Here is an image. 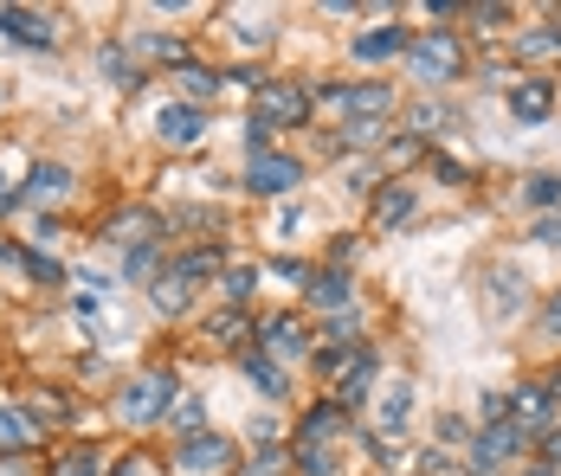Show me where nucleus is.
I'll return each mask as SVG.
<instances>
[{
  "mask_svg": "<svg viewBox=\"0 0 561 476\" xmlns=\"http://www.w3.org/2000/svg\"><path fill=\"white\" fill-rule=\"evenodd\" d=\"M407 65H413V78L446 84V78H458V71H465V39H458L451 26H433V33L407 39Z\"/></svg>",
  "mask_w": 561,
  "mask_h": 476,
  "instance_id": "1",
  "label": "nucleus"
},
{
  "mask_svg": "<svg viewBox=\"0 0 561 476\" xmlns=\"http://www.w3.org/2000/svg\"><path fill=\"white\" fill-rule=\"evenodd\" d=\"M310 116V91L297 78H259V97H252V123L265 129H290Z\"/></svg>",
  "mask_w": 561,
  "mask_h": 476,
  "instance_id": "2",
  "label": "nucleus"
},
{
  "mask_svg": "<svg viewBox=\"0 0 561 476\" xmlns=\"http://www.w3.org/2000/svg\"><path fill=\"white\" fill-rule=\"evenodd\" d=\"M169 406H174V373H136V380L116 393V413H123L129 425L169 419Z\"/></svg>",
  "mask_w": 561,
  "mask_h": 476,
  "instance_id": "3",
  "label": "nucleus"
},
{
  "mask_svg": "<svg viewBox=\"0 0 561 476\" xmlns=\"http://www.w3.org/2000/svg\"><path fill=\"white\" fill-rule=\"evenodd\" d=\"M310 104H342L348 109V129H362V123H381L393 109V91L388 84H323Z\"/></svg>",
  "mask_w": 561,
  "mask_h": 476,
  "instance_id": "4",
  "label": "nucleus"
},
{
  "mask_svg": "<svg viewBox=\"0 0 561 476\" xmlns=\"http://www.w3.org/2000/svg\"><path fill=\"white\" fill-rule=\"evenodd\" d=\"M556 386L549 380H523L516 393H504V419L516 425V431H549L556 425Z\"/></svg>",
  "mask_w": 561,
  "mask_h": 476,
  "instance_id": "5",
  "label": "nucleus"
},
{
  "mask_svg": "<svg viewBox=\"0 0 561 476\" xmlns=\"http://www.w3.org/2000/svg\"><path fill=\"white\" fill-rule=\"evenodd\" d=\"M523 444H529V431H516L510 419H491L478 438H471V471H497V464H504V457H516Z\"/></svg>",
  "mask_w": 561,
  "mask_h": 476,
  "instance_id": "6",
  "label": "nucleus"
},
{
  "mask_svg": "<svg viewBox=\"0 0 561 476\" xmlns=\"http://www.w3.org/2000/svg\"><path fill=\"white\" fill-rule=\"evenodd\" d=\"M0 33L20 39V46H33V53L58 46V20L53 13H33V7H0Z\"/></svg>",
  "mask_w": 561,
  "mask_h": 476,
  "instance_id": "7",
  "label": "nucleus"
},
{
  "mask_svg": "<svg viewBox=\"0 0 561 476\" xmlns=\"http://www.w3.org/2000/svg\"><path fill=\"white\" fill-rule=\"evenodd\" d=\"M297 181H304V161L297 155H252V167H245L252 194H290Z\"/></svg>",
  "mask_w": 561,
  "mask_h": 476,
  "instance_id": "8",
  "label": "nucleus"
},
{
  "mask_svg": "<svg viewBox=\"0 0 561 476\" xmlns=\"http://www.w3.org/2000/svg\"><path fill=\"white\" fill-rule=\"evenodd\" d=\"M556 109V78H516L510 84V116L516 123H542Z\"/></svg>",
  "mask_w": 561,
  "mask_h": 476,
  "instance_id": "9",
  "label": "nucleus"
},
{
  "mask_svg": "<svg viewBox=\"0 0 561 476\" xmlns=\"http://www.w3.org/2000/svg\"><path fill=\"white\" fill-rule=\"evenodd\" d=\"M304 297H310V310H330V316H348V310H355V283H348L342 270L304 277Z\"/></svg>",
  "mask_w": 561,
  "mask_h": 476,
  "instance_id": "10",
  "label": "nucleus"
},
{
  "mask_svg": "<svg viewBox=\"0 0 561 476\" xmlns=\"http://www.w3.org/2000/svg\"><path fill=\"white\" fill-rule=\"evenodd\" d=\"M156 136H162L169 149H194V142L207 136V116H201L194 104H169L162 116H156Z\"/></svg>",
  "mask_w": 561,
  "mask_h": 476,
  "instance_id": "11",
  "label": "nucleus"
},
{
  "mask_svg": "<svg viewBox=\"0 0 561 476\" xmlns=\"http://www.w3.org/2000/svg\"><path fill=\"white\" fill-rule=\"evenodd\" d=\"M259 355H272V361H304L310 355V328L297 316H272L265 322V348Z\"/></svg>",
  "mask_w": 561,
  "mask_h": 476,
  "instance_id": "12",
  "label": "nucleus"
},
{
  "mask_svg": "<svg viewBox=\"0 0 561 476\" xmlns=\"http://www.w3.org/2000/svg\"><path fill=\"white\" fill-rule=\"evenodd\" d=\"M181 464L187 471H232V444L214 438V431H187L181 438Z\"/></svg>",
  "mask_w": 561,
  "mask_h": 476,
  "instance_id": "13",
  "label": "nucleus"
},
{
  "mask_svg": "<svg viewBox=\"0 0 561 476\" xmlns=\"http://www.w3.org/2000/svg\"><path fill=\"white\" fill-rule=\"evenodd\" d=\"M342 425H348V406H342V399H323V406H310V413H304L297 444H336Z\"/></svg>",
  "mask_w": 561,
  "mask_h": 476,
  "instance_id": "14",
  "label": "nucleus"
},
{
  "mask_svg": "<svg viewBox=\"0 0 561 476\" xmlns=\"http://www.w3.org/2000/svg\"><path fill=\"white\" fill-rule=\"evenodd\" d=\"M39 444V419L26 406H0V457H20Z\"/></svg>",
  "mask_w": 561,
  "mask_h": 476,
  "instance_id": "15",
  "label": "nucleus"
},
{
  "mask_svg": "<svg viewBox=\"0 0 561 476\" xmlns=\"http://www.w3.org/2000/svg\"><path fill=\"white\" fill-rule=\"evenodd\" d=\"M407 419H413V380H393L388 393H381V444L393 451V438L407 431Z\"/></svg>",
  "mask_w": 561,
  "mask_h": 476,
  "instance_id": "16",
  "label": "nucleus"
},
{
  "mask_svg": "<svg viewBox=\"0 0 561 476\" xmlns=\"http://www.w3.org/2000/svg\"><path fill=\"white\" fill-rule=\"evenodd\" d=\"M239 368H245V380H252V386H259L265 399H284V393H290L284 368L272 361V355H259V348H245V355H239Z\"/></svg>",
  "mask_w": 561,
  "mask_h": 476,
  "instance_id": "17",
  "label": "nucleus"
},
{
  "mask_svg": "<svg viewBox=\"0 0 561 476\" xmlns=\"http://www.w3.org/2000/svg\"><path fill=\"white\" fill-rule=\"evenodd\" d=\"M65 194H71V167H58V161H39L20 187V200H65Z\"/></svg>",
  "mask_w": 561,
  "mask_h": 476,
  "instance_id": "18",
  "label": "nucleus"
},
{
  "mask_svg": "<svg viewBox=\"0 0 561 476\" xmlns=\"http://www.w3.org/2000/svg\"><path fill=\"white\" fill-rule=\"evenodd\" d=\"M393 53H407V26H375V33L355 39V58H362V65H381V58H393Z\"/></svg>",
  "mask_w": 561,
  "mask_h": 476,
  "instance_id": "19",
  "label": "nucleus"
},
{
  "mask_svg": "<svg viewBox=\"0 0 561 476\" xmlns=\"http://www.w3.org/2000/svg\"><path fill=\"white\" fill-rule=\"evenodd\" d=\"M174 78H181V97H187V104H214V97H220V71H214V65H194V58H187Z\"/></svg>",
  "mask_w": 561,
  "mask_h": 476,
  "instance_id": "20",
  "label": "nucleus"
},
{
  "mask_svg": "<svg viewBox=\"0 0 561 476\" xmlns=\"http://www.w3.org/2000/svg\"><path fill=\"white\" fill-rule=\"evenodd\" d=\"M375 368H381V361H375V348H355V355H348V368L336 373V380H342V406H355V399L368 393V380H375Z\"/></svg>",
  "mask_w": 561,
  "mask_h": 476,
  "instance_id": "21",
  "label": "nucleus"
},
{
  "mask_svg": "<svg viewBox=\"0 0 561 476\" xmlns=\"http://www.w3.org/2000/svg\"><path fill=\"white\" fill-rule=\"evenodd\" d=\"M407 219H413V187H407V181L381 187V194H375V225H407Z\"/></svg>",
  "mask_w": 561,
  "mask_h": 476,
  "instance_id": "22",
  "label": "nucleus"
},
{
  "mask_svg": "<svg viewBox=\"0 0 561 476\" xmlns=\"http://www.w3.org/2000/svg\"><path fill=\"white\" fill-rule=\"evenodd\" d=\"M53 476H104V451L98 444H71L53 457Z\"/></svg>",
  "mask_w": 561,
  "mask_h": 476,
  "instance_id": "23",
  "label": "nucleus"
},
{
  "mask_svg": "<svg viewBox=\"0 0 561 476\" xmlns=\"http://www.w3.org/2000/svg\"><path fill=\"white\" fill-rule=\"evenodd\" d=\"M169 277H181V283L194 290L201 277H220V252H214V245H201V252H187V258H174V265H169Z\"/></svg>",
  "mask_w": 561,
  "mask_h": 476,
  "instance_id": "24",
  "label": "nucleus"
},
{
  "mask_svg": "<svg viewBox=\"0 0 561 476\" xmlns=\"http://www.w3.org/2000/svg\"><path fill=\"white\" fill-rule=\"evenodd\" d=\"M245 335H252V322L239 316V310H220V316H214V341H220V348H239V355H245Z\"/></svg>",
  "mask_w": 561,
  "mask_h": 476,
  "instance_id": "25",
  "label": "nucleus"
},
{
  "mask_svg": "<svg viewBox=\"0 0 561 476\" xmlns=\"http://www.w3.org/2000/svg\"><path fill=\"white\" fill-rule=\"evenodd\" d=\"M297 471L304 476H336V444H297Z\"/></svg>",
  "mask_w": 561,
  "mask_h": 476,
  "instance_id": "26",
  "label": "nucleus"
},
{
  "mask_svg": "<svg viewBox=\"0 0 561 476\" xmlns=\"http://www.w3.org/2000/svg\"><path fill=\"white\" fill-rule=\"evenodd\" d=\"M136 53H142V58H162V65H174V71L187 65V53H181V39H169V33H149V39H136Z\"/></svg>",
  "mask_w": 561,
  "mask_h": 476,
  "instance_id": "27",
  "label": "nucleus"
},
{
  "mask_svg": "<svg viewBox=\"0 0 561 476\" xmlns=\"http://www.w3.org/2000/svg\"><path fill=\"white\" fill-rule=\"evenodd\" d=\"M516 53H523V58H549V53H561V20L549 26V33H523V39H516Z\"/></svg>",
  "mask_w": 561,
  "mask_h": 476,
  "instance_id": "28",
  "label": "nucleus"
},
{
  "mask_svg": "<svg viewBox=\"0 0 561 476\" xmlns=\"http://www.w3.org/2000/svg\"><path fill=\"white\" fill-rule=\"evenodd\" d=\"M98 65H104V71H116V84H123V91H136V84H142V71L116 53V46H104V53H98Z\"/></svg>",
  "mask_w": 561,
  "mask_h": 476,
  "instance_id": "29",
  "label": "nucleus"
},
{
  "mask_svg": "<svg viewBox=\"0 0 561 476\" xmlns=\"http://www.w3.org/2000/svg\"><path fill=\"white\" fill-rule=\"evenodd\" d=\"M149 270H162V252H156V239L129 245V277H149Z\"/></svg>",
  "mask_w": 561,
  "mask_h": 476,
  "instance_id": "30",
  "label": "nucleus"
},
{
  "mask_svg": "<svg viewBox=\"0 0 561 476\" xmlns=\"http://www.w3.org/2000/svg\"><path fill=\"white\" fill-rule=\"evenodd\" d=\"M529 207H561V174H536L529 181Z\"/></svg>",
  "mask_w": 561,
  "mask_h": 476,
  "instance_id": "31",
  "label": "nucleus"
},
{
  "mask_svg": "<svg viewBox=\"0 0 561 476\" xmlns=\"http://www.w3.org/2000/svg\"><path fill=\"white\" fill-rule=\"evenodd\" d=\"M252 283H259V270H226V297H232V303H245V297H252Z\"/></svg>",
  "mask_w": 561,
  "mask_h": 476,
  "instance_id": "32",
  "label": "nucleus"
},
{
  "mask_svg": "<svg viewBox=\"0 0 561 476\" xmlns=\"http://www.w3.org/2000/svg\"><path fill=\"white\" fill-rule=\"evenodd\" d=\"M245 476H284V451L278 444H259V464H252Z\"/></svg>",
  "mask_w": 561,
  "mask_h": 476,
  "instance_id": "33",
  "label": "nucleus"
},
{
  "mask_svg": "<svg viewBox=\"0 0 561 476\" xmlns=\"http://www.w3.org/2000/svg\"><path fill=\"white\" fill-rule=\"evenodd\" d=\"M26 270H33L39 283H65V270H58L53 258H39V252H26Z\"/></svg>",
  "mask_w": 561,
  "mask_h": 476,
  "instance_id": "34",
  "label": "nucleus"
},
{
  "mask_svg": "<svg viewBox=\"0 0 561 476\" xmlns=\"http://www.w3.org/2000/svg\"><path fill=\"white\" fill-rule=\"evenodd\" d=\"M542 464H549V471H561V425H549V431H542Z\"/></svg>",
  "mask_w": 561,
  "mask_h": 476,
  "instance_id": "35",
  "label": "nucleus"
},
{
  "mask_svg": "<svg viewBox=\"0 0 561 476\" xmlns=\"http://www.w3.org/2000/svg\"><path fill=\"white\" fill-rule=\"evenodd\" d=\"M433 174H439V181H451V187L465 181V167H458V161H451V155H433Z\"/></svg>",
  "mask_w": 561,
  "mask_h": 476,
  "instance_id": "36",
  "label": "nucleus"
},
{
  "mask_svg": "<svg viewBox=\"0 0 561 476\" xmlns=\"http://www.w3.org/2000/svg\"><path fill=\"white\" fill-rule=\"evenodd\" d=\"M149 471H156V464H149V457H142V451H136V457H123V464H116L111 476H149Z\"/></svg>",
  "mask_w": 561,
  "mask_h": 476,
  "instance_id": "37",
  "label": "nucleus"
},
{
  "mask_svg": "<svg viewBox=\"0 0 561 476\" xmlns=\"http://www.w3.org/2000/svg\"><path fill=\"white\" fill-rule=\"evenodd\" d=\"M536 239H542V245H561V212H549V219L536 225Z\"/></svg>",
  "mask_w": 561,
  "mask_h": 476,
  "instance_id": "38",
  "label": "nucleus"
},
{
  "mask_svg": "<svg viewBox=\"0 0 561 476\" xmlns=\"http://www.w3.org/2000/svg\"><path fill=\"white\" fill-rule=\"evenodd\" d=\"M239 39H245V46H265V39H272V20H259V26H239Z\"/></svg>",
  "mask_w": 561,
  "mask_h": 476,
  "instance_id": "39",
  "label": "nucleus"
},
{
  "mask_svg": "<svg viewBox=\"0 0 561 476\" xmlns=\"http://www.w3.org/2000/svg\"><path fill=\"white\" fill-rule=\"evenodd\" d=\"M542 335H556V341H561V297L542 310Z\"/></svg>",
  "mask_w": 561,
  "mask_h": 476,
  "instance_id": "40",
  "label": "nucleus"
},
{
  "mask_svg": "<svg viewBox=\"0 0 561 476\" xmlns=\"http://www.w3.org/2000/svg\"><path fill=\"white\" fill-rule=\"evenodd\" d=\"M20 207V187H13V181H0V212H13Z\"/></svg>",
  "mask_w": 561,
  "mask_h": 476,
  "instance_id": "41",
  "label": "nucleus"
},
{
  "mask_svg": "<svg viewBox=\"0 0 561 476\" xmlns=\"http://www.w3.org/2000/svg\"><path fill=\"white\" fill-rule=\"evenodd\" d=\"M0 104H7V84H0Z\"/></svg>",
  "mask_w": 561,
  "mask_h": 476,
  "instance_id": "42",
  "label": "nucleus"
}]
</instances>
